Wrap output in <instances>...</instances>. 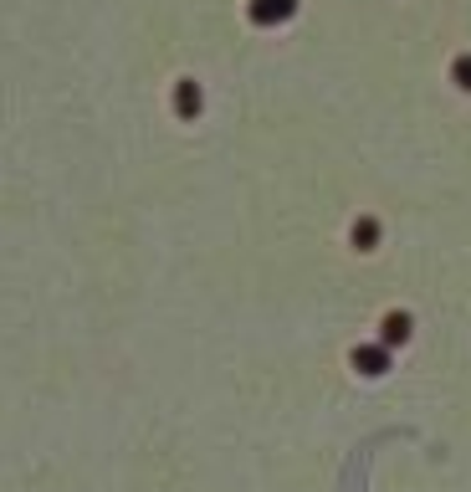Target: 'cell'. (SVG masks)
Segmentation results:
<instances>
[{
    "label": "cell",
    "instance_id": "obj_5",
    "mask_svg": "<svg viewBox=\"0 0 471 492\" xmlns=\"http://www.w3.org/2000/svg\"><path fill=\"white\" fill-rule=\"evenodd\" d=\"M456 78H461V87H471V62H461V67H456Z\"/></svg>",
    "mask_w": 471,
    "mask_h": 492
},
{
    "label": "cell",
    "instance_id": "obj_3",
    "mask_svg": "<svg viewBox=\"0 0 471 492\" xmlns=\"http://www.w3.org/2000/svg\"><path fill=\"white\" fill-rule=\"evenodd\" d=\"M292 11V0H256V20H277Z\"/></svg>",
    "mask_w": 471,
    "mask_h": 492
},
{
    "label": "cell",
    "instance_id": "obj_4",
    "mask_svg": "<svg viewBox=\"0 0 471 492\" xmlns=\"http://www.w3.org/2000/svg\"><path fill=\"white\" fill-rule=\"evenodd\" d=\"M374 242H379V226H374V221H359V226H353V246H359V251H369Z\"/></svg>",
    "mask_w": 471,
    "mask_h": 492
},
{
    "label": "cell",
    "instance_id": "obj_2",
    "mask_svg": "<svg viewBox=\"0 0 471 492\" xmlns=\"http://www.w3.org/2000/svg\"><path fill=\"white\" fill-rule=\"evenodd\" d=\"M405 339H410V313H389L385 328H379V344L394 348V344H405Z\"/></svg>",
    "mask_w": 471,
    "mask_h": 492
},
{
    "label": "cell",
    "instance_id": "obj_1",
    "mask_svg": "<svg viewBox=\"0 0 471 492\" xmlns=\"http://www.w3.org/2000/svg\"><path fill=\"white\" fill-rule=\"evenodd\" d=\"M353 369L369 374V380H374V374H385V369H389V348L385 344H359V348H353Z\"/></svg>",
    "mask_w": 471,
    "mask_h": 492
}]
</instances>
